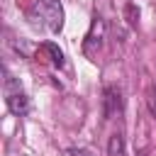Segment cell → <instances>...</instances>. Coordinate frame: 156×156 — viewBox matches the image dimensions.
I'll list each match as a JSON object with an SVG mask.
<instances>
[{"label": "cell", "instance_id": "6da1fadb", "mask_svg": "<svg viewBox=\"0 0 156 156\" xmlns=\"http://www.w3.org/2000/svg\"><path fill=\"white\" fill-rule=\"evenodd\" d=\"M34 12L44 20L49 32L58 34L63 29V7L58 0H34Z\"/></svg>", "mask_w": 156, "mask_h": 156}, {"label": "cell", "instance_id": "7a4b0ae2", "mask_svg": "<svg viewBox=\"0 0 156 156\" xmlns=\"http://www.w3.org/2000/svg\"><path fill=\"white\" fill-rule=\"evenodd\" d=\"M5 102H7V110L12 115H24L29 110V100L27 95L22 93V88L7 76V83H5Z\"/></svg>", "mask_w": 156, "mask_h": 156}, {"label": "cell", "instance_id": "3957f363", "mask_svg": "<svg viewBox=\"0 0 156 156\" xmlns=\"http://www.w3.org/2000/svg\"><path fill=\"white\" fill-rule=\"evenodd\" d=\"M122 112V90L117 85L105 88V98H102V115L105 119H115Z\"/></svg>", "mask_w": 156, "mask_h": 156}, {"label": "cell", "instance_id": "277c9868", "mask_svg": "<svg viewBox=\"0 0 156 156\" xmlns=\"http://www.w3.org/2000/svg\"><path fill=\"white\" fill-rule=\"evenodd\" d=\"M100 39H102V20L95 17V20H93V27H90V32H88V37H85V44H83L85 54H93L95 46H100Z\"/></svg>", "mask_w": 156, "mask_h": 156}, {"label": "cell", "instance_id": "5b68a950", "mask_svg": "<svg viewBox=\"0 0 156 156\" xmlns=\"http://www.w3.org/2000/svg\"><path fill=\"white\" fill-rule=\"evenodd\" d=\"M41 51H46V54L51 56V63H54V66H63V51H61L56 44L46 41V44H41Z\"/></svg>", "mask_w": 156, "mask_h": 156}, {"label": "cell", "instance_id": "8992f818", "mask_svg": "<svg viewBox=\"0 0 156 156\" xmlns=\"http://www.w3.org/2000/svg\"><path fill=\"white\" fill-rule=\"evenodd\" d=\"M107 154H110V156H124V141H122V134H112Z\"/></svg>", "mask_w": 156, "mask_h": 156}, {"label": "cell", "instance_id": "52a82bcc", "mask_svg": "<svg viewBox=\"0 0 156 156\" xmlns=\"http://www.w3.org/2000/svg\"><path fill=\"white\" fill-rule=\"evenodd\" d=\"M127 15H129V22H132V24H136V20H139V10H136L134 5H129V7H127Z\"/></svg>", "mask_w": 156, "mask_h": 156}, {"label": "cell", "instance_id": "ba28073f", "mask_svg": "<svg viewBox=\"0 0 156 156\" xmlns=\"http://www.w3.org/2000/svg\"><path fill=\"white\" fill-rule=\"evenodd\" d=\"M71 156H90V151H85V149H71Z\"/></svg>", "mask_w": 156, "mask_h": 156}, {"label": "cell", "instance_id": "9c48e42d", "mask_svg": "<svg viewBox=\"0 0 156 156\" xmlns=\"http://www.w3.org/2000/svg\"><path fill=\"white\" fill-rule=\"evenodd\" d=\"M139 156H146V154H144V151H141V154H139Z\"/></svg>", "mask_w": 156, "mask_h": 156}]
</instances>
